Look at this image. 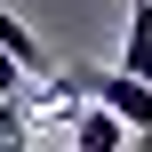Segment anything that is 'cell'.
I'll list each match as a JSON object with an SVG mask.
<instances>
[{
    "mask_svg": "<svg viewBox=\"0 0 152 152\" xmlns=\"http://www.w3.org/2000/svg\"><path fill=\"white\" fill-rule=\"evenodd\" d=\"M32 136H40L32 96H0V152H32Z\"/></svg>",
    "mask_w": 152,
    "mask_h": 152,
    "instance_id": "cell-4",
    "label": "cell"
},
{
    "mask_svg": "<svg viewBox=\"0 0 152 152\" xmlns=\"http://www.w3.org/2000/svg\"><path fill=\"white\" fill-rule=\"evenodd\" d=\"M64 80H72L88 104H104L128 136H152V80H128L120 64H72Z\"/></svg>",
    "mask_w": 152,
    "mask_h": 152,
    "instance_id": "cell-1",
    "label": "cell"
},
{
    "mask_svg": "<svg viewBox=\"0 0 152 152\" xmlns=\"http://www.w3.org/2000/svg\"><path fill=\"white\" fill-rule=\"evenodd\" d=\"M0 48H8V56H16L24 72H48V48H40V40H32V32H24V24H16L8 8H0Z\"/></svg>",
    "mask_w": 152,
    "mask_h": 152,
    "instance_id": "cell-5",
    "label": "cell"
},
{
    "mask_svg": "<svg viewBox=\"0 0 152 152\" xmlns=\"http://www.w3.org/2000/svg\"><path fill=\"white\" fill-rule=\"evenodd\" d=\"M72 152H128V128H120L104 104H80V112H72Z\"/></svg>",
    "mask_w": 152,
    "mask_h": 152,
    "instance_id": "cell-2",
    "label": "cell"
},
{
    "mask_svg": "<svg viewBox=\"0 0 152 152\" xmlns=\"http://www.w3.org/2000/svg\"><path fill=\"white\" fill-rule=\"evenodd\" d=\"M120 72L128 80H152V0L128 8V40H120Z\"/></svg>",
    "mask_w": 152,
    "mask_h": 152,
    "instance_id": "cell-3",
    "label": "cell"
},
{
    "mask_svg": "<svg viewBox=\"0 0 152 152\" xmlns=\"http://www.w3.org/2000/svg\"><path fill=\"white\" fill-rule=\"evenodd\" d=\"M24 88H32V72H24V64L0 48V96H24Z\"/></svg>",
    "mask_w": 152,
    "mask_h": 152,
    "instance_id": "cell-6",
    "label": "cell"
}]
</instances>
